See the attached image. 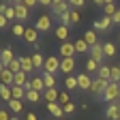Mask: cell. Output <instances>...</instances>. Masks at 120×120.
<instances>
[{
  "label": "cell",
  "mask_w": 120,
  "mask_h": 120,
  "mask_svg": "<svg viewBox=\"0 0 120 120\" xmlns=\"http://www.w3.org/2000/svg\"><path fill=\"white\" fill-rule=\"evenodd\" d=\"M105 15H107V17H114L116 15V11H118V7H116V2H112V0H107V2H105Z\"/></svg>",
  "instance_id": "obj_32"
},
{
  "label": "cell",
  "mask_w": 120,
  "mask_h": 120,
  "mask_svg": "<svg viewBox=\"0 0 120 120\" xmlns=\"http://www.w3.org/2000/svg\"><path fill=\"white\" fill-rule=\"evenodd\" d=\"M99 69H101V64L97 62V60H92V58H88V60H86V73H90V75L94 73V75H97Z\"/></svg>",
  "instance_id": "obj_22"
},
{
  "label": "cell",
  "mask_w": 120,
  "mask_h": 120,
  "mask_svg": "<svg viewBox=\"0 0 120 120\" xmlns=\"http://www.w3.org/2000/svg\"><path fill=\"white\" fill-rule=\"evenodd\" d=\"M103 52H105V56H107V58L116 56V45H114V43H105V45H103Z\"/></svg>",
  "instance_id": "obj_34"
},
{
  "label": "cell",
  "mask_w": 120,
  "mask_h": 120,
  "mask_svg": "<svg viewBox=\"0 0 120 120\" xmlns=\"http://www.w3.org/2000/svg\"><path fill=\"white\" fill-rule=\"evenodd\" d=\"M28 90H37V92H45V90H47L41 75H37V77H30V82H28V86H26V92H28Z\"/></svg>",
  "instance_id": "obj_4"
},
{
  "label": "cell",
  "mask_w": 120,
  "mask_h": 120,
  "mask_svg": "<svg viewBox=\"0 0 120 120\" xmlns=\"http://www.w3.org/2000/svg\"><path fill=\"white\" fill-rule=\"evenodd\" d=\"M58 103L62 105V107H64L67 103H71V97H69V92H60V97H58Z\"/></svg>",
  "instance_id": "obj_37"
},
{
  "label": "cell",
  "mask_w": 120,
  "mask_h": 120,
  "mask_svg": "<svg viewBox=\"0 0 120 120\" xmlns=\"http://www.w3.org/2000/svg\"><path fill=\"white\" fill-rule=\"evenodd\" d=\"M19 62H22V71L24 73H34V64H32V58H28V56H19Z\"/></svg>",
  "instance_id": "obj_16"
},
{
  "label": "cell",
  "mask_w": 120,
  "mask_h": 120,
  "mask_svg": "<svg viewBox=\"0 0 120 120\" xmlns=\"http://www.w3.org/2000/svg\"><path fill=\"white\" fill-rule=\"evenodd\" d=\"M62 109H64V114H73V112H75V103H73V101H71V103H67Z\"/></svg>",
  "instance_id": "obj_40"
},
{
  "label": "cell",
  "mask_w": 120,
  "mask_h": 120,
  "mask_svg": "<svg viewBox=\"0 0 120 120\" xmlns=\"http://www.w3.org/2000/svg\"><path fill=\"white\" fill-rule=\"evenodd\" d=\"M105 118H107V120H120V107H118V103L107 105V109H105Z\"/></svg>",
  "instance_id": "obj_13"
},
{
  "label": "cell",
  "mask_w": 120,
  "mask_h": 120,
  "mask_svg": "<svg viewBox=\"0 0 120 120\" xmlns=\"http://www.w3.org/2000/svg\"><path fill=\"white\" fill-rule=\"evenodd\" d=\"M39 99H41V94L37 90H28L26 92V101H30V103H39Z\"/></svg>",
  "instance_id": "obj_35"
},
{
  "label": "cell",
  "mask_w": 120,
  "mask_h": 120,
  "mask_svg": "<svg viewBox=\"0 0 120 120\" xmlns=\"http://www.w3.org/2000/svg\"><path fill=\"white\" fill-rule=\"evenodd\" d=\"M92 77H90L88 73H79L77 75V84H79V90H86V92H90V88H92Z\"/></svg>",
  "instance_id": "obj_8"
},
{
  "label": "cell",
  "mask_w": 120,
  "mask_h": 120,
  "mask_svg": "<svg viewBox=\"0 0 120 120\" xmlns=\"http://www.w3.org/2000/svg\"><path fill=\"white\" fill-rule=\"evenodd\" d=\"M79 11H75V9H71V26H77L79 24Z\"/></svg>",
  "instance_id": "obj_36"
},
{
  "label": "cell",
  "mask_w": 120,
  "mask_h": 120,
  "mask_svg": "<svg viewBox=\"0 0 120 120\" xmlns=\"http://www.w3.org/2000/svg\"><path fill=\"white\" fill-rule=\"evenodd\" d=\"M71 7H73L75 11H77V9H82V7H84V0H73V2H71Z\"/></svg>",
  "instance_id": "obj_41"
},
{
  "label": "cell",
  "mask_w": 120,
  "mask_h": 120,
  "mask_svg": "<svg viewBox=\"0 0 120 120\" xmlns=\"http://www.w3.org/2000/svg\"><path fill=\"white\" fill-rule=\"evenodd\" d=\"M0 79H2L4 86H13V82H15V73H11L7 67H0Z\"/></svg>",
  "instance_id": "obj_12"
},
{
  "label": "cell",
  "mask_w": 120,
  "mask_h": 120,
  "mask_svg": "<svg viewBox=\"0 0 120 120\" xmlns=\"http://www.w3.org/2000/svg\"><path fill=\"white\" fill-rule=\"evenodd\" d=\"M11 92H13V99H15V101H22V99H26V88L13 86V88H11Z\"/></svg>",
  "instance_id": "obj_30"
},
{
  "label": "cell",
  "mask_w": 120,
  "mask_h": 120,
  "mask_svg": "<svg viewBox=\"0 0 120 120\" xmlns=\"http://www.w3.org/2000/svg\"><path fill=\"white\" fill-rule=\"evenodd\" d=\"M112 26H114V19H112V17H107V15H103L101 19H97V22H94V30H101V32L109 30Z\"/></svg>",
  "instance_id": "obj_11"
},
{
  "label": "cell",
  "mask_w": 120,
  "mask_h": 120,
  "mask_svg": "<svg viewBox=\"0 0 120 120\" xmlns=\"http://www.w3.org/2000/svg\"><path fill=\"white\" fill-rule=\"evenodd\" d=\"M34 28L39 30V32H49L52 30V17L49 15H41V17L37 19V24H34Z\"/></svg>",
  "instance_id": "obj_6"
},
{
  "label": "cell",
  "mask_w": 120,
  "mask_h": 120,
  "mask_svg": "<svg viewBox=\"0 0 120 120\" xmlns=\"http://www.w3.org/2000/svg\"><path fill=\"white\" fill-rule=\"evenodd\" d=\"M13 7H15V13H17V22H26L28 19V9L22 4V0H19V2H15Z\"/></svg>",
  "instance_id": "obj_17"
},
{
  "label": "cell",
  "mask_w": 120,
  "mask_h": 120,
  "mask_svg": "<svg viewBox=\"0 0 120 120\" xmlns=\"http://www.w3.org/2000/svg\"><path fill=\"white\" fill-rule=\"evenodd\" d=\"M13 34H15V37H19V39H24V34H26V26L19 24V22H17V24H13Z\"/></svg>",
  "instance_id": "obj_33"
},
{
  "label": "cell",
  "mask_w": 120,
  "mask_h": 120,
  "mask_svg": "<svg viewBox=\"0 0 120 120\" xmlns=\"http://www.w3.org/2000/svg\"><path fill=\"white\" fill-rule=\"evenodd\" d=\"M75 43H71V41H67V43H62L60 45V58H75Z\"/></svg>",
  "instance_id": "obj_7"
},
{
  "label": "cell",
  "mask_w": 120,
  "mask_h": 120,
  "mask_svg": "<svg viewBox=\"0 0 120 120\" xmlns=\"http://www.w3.org/2000/svg\"><path fill=\"white\" fill-rule=\"evenodd\" d=\"M0 120H11V116H9V109H2V112H0Z\"/></svg>",
  "instance_id": "obj_42"
},
{
  "label": "cell",
  "mask_w": 120,
  "mask_h": 120,
  "mask_svg": "<svg viewBox=\"0 0 120 120\" xmlns=\"http://www.w3.org/2000/svg\"><path fill=\"white\" fill-rule=\"evenodd\" d=\"M41 77H43V82H45V88H47V90L56 88V75H49V73H41Z\"/></svg>",
  "instance_id": "obj_27"
},
{
  "label": "cell",
  "mask_w": 120,
  "mask_h": 120,
  "mask_svg": "<svg viewBox=\"0 0 120 120\" xmlns=\"http://www.w3.org/2000/svg\"><path fill=\"white\" fill-rule=\"evenodd\" d=\"M60 71L67 73V75H71L75 71V58H62V67H60Z\"/></svg>",
  "instance_id": "obj_18"
},
{
  "label": "cell",
  "mask_w": 120,
  "mask_h": 120,
  "mask_svg": "<svg viewBox=\"0 0 120 120\" xmlns=\"http://www.w3.org/2000/svg\"><path fill=\"white\" fill-rule=\"evenodd\" d=\"M112 82L120 84V67H112Z\"/></svg>",
  "instance_id": "obj_38"
},
{
  "label": "cell",
  "mask_w": 120,
  "mask_h": 120,
  "mask_svg": "<svg viewBox=\"0 0 120 120\" xmlns=\"http://www.w3.org/2000/svg\"><path fill=\"white\" fill-rule=\"evenodd\" d=\"M47 112L54 118H60V120H62V114H64V109H62V105H60V103H47Z\"/></svg>",
  "instance_id": "obj_15"
},
{
  "label": "cell",
  "mask_w": 120,
  "mask_h": 120,
  "mask_svg": "<svg viewBox=\"0 0 120 120\" xmlns=\"http://www.w3.org/2000/svg\"><path fill=\"white\" fill-rule=\"evenodd\" d=\"M82 39H84V41H86V43L90 45V47H94V45H99V43H97V41H99V39H97V30H86Z\"/></svg>",
  "instance_id": "obj_20"
},
{
  "label": "cell",
  "mask_w": 120,
  "mask_h": 120,
  "mask_svg": "<svg viewBox=\"0 0 120 120\" xmlns=\"http://www.w3.org/2000/svg\"><path fill=\"white\" fill-rule=\"evenodd\" d=\"M90 58L97 60V62L101 64L103 58H105V52H103V45H94V47H90Z\"/></svg>",
  "instance_id": "obj_14"
},
{
  "label": "cell",
  "mask_w": 120,
  "mask_h": 120,
  "mask_svg": "<svg viewBox=\"0 0 120 120\" xmlns=\"http://www.w3.org/2000/svg\"><path fill=\"white\" fill-rule=\"evenodd\" d=\"M11 88L13 86H0V97H2V101L4 103H9V101H13V92H11Z\"/></svg>",
  "instance_id": "obj_25"
},
{
  "label": "cell",
  "mask_w": 120,
  "mask_h": 120,
  "mask_svg": "<svg viewBox=\"0 0 120 120\" xmlns=\"http://www.w3.org/2000/svg\"><path fill=\"white\" fill-rule=\"evenodd\" d=\"M0 58H2V67H9L13 60H15V54H13V49H11V47H4V49H2V54H0Z\"/></svg>",
  "instance_id": "obj_19"
},
{
  "label": "cell",
  "mask_w": 120,
  "mask_h": 120,
  "mask_svg": "<svg viewBox=\"0 0 120 120\" xmlns=\"http://www.w3.org/2000/svg\"><path fill=\"white\" fill-rule=\"evenodd\" d=\"M56 37L62 41V43H67L69 41V26H58L56 28Z\"/></svg>",
  "instance_id": "obj_28"
},
{
  "label": "cell",
  "mask_w": 120,
  "mask_h": 120,
  "mask_svg": "<svg viewBox=\"0 0 120 120\" xmlns=\"http://www.w3.org/2000/svg\"><path fill=\"white\" fill-rule=\"evenodd\" d=\"M22 4L30 11V9H32V7H39V2H37V0H22Z\"/></svg>",
  "instance_id": "obj_39"
},
{
  "label": "cell",
  "mask_w": 120,
  "mask_h": 120,
  "mask_svg": "<svg viewBox=\"0 0 120 120\" xmlns=\"http://www.w3.org/2000/svg\"><path fill=\"white\" fill-rule=\"evenodd\" d=\"M107 86H109L107 79H99V77H94L92 88H90V94H94V97H103V94H105V90H107Z\"/></svg>",
  "instance_id": "obj_3"
},
{
  "label": "cell",
  "mask_w": 120,
  "mask_h": 120,
  "mask_svg": "<svg viewBox=\"0 0 120 120\" xmlns=\"http://www.w3.org/2000/svg\"><path fill=\"white\" fill-rule=\"evenodd\" d=\"M88 49H90V45H88L84 39L75 41V52H77V54H88Z\"/></svg>",
  "instance_id": "obj_31"
},
{
  "label": "cell",
  "mask_w": 120,
  "mask_h": 120,
  "mask_svg": "<svg viewBox=\"0 0 120 120\" xmlns=\"http://www.w3.org/2000/svg\"><path fill=\"white\" fill-rule=\"evenodd\" d=\"M62 120H64V118H62Z\"/></svg>",
  "instance_id": "obj_49"
},
{
  "label": "cell",
  "mask_w": 120,
  "mask_h": 120,
  "mask_svg": "<svg viewBox=\"0 0 120 120\" xmlns=\"http://www.w3.org/2000/svg\"><path fill=\"white\" fill-rule=\"evenodd\" d=\"M103 101L107 103V105L120 101V84H118V82H109L107 90H105V94H103Z\"/></svg>",
  "instance_id": "obj_1"
},
{
  "label": "cell",
  "mask_w": 120,
  "mask_h": 120,
  "mask_svg": "<svg viewBox=\"0 0 120 120\" xmlns=\"http://www.w3.org/2000/svg\"><path fill=\"white\" fill-rule=\"evenodd\" d=\"M97 77H99V79H107V82H112V67L101 64V69H99V73H97Z\"/></svg>",
  "instance_id": "obj_23"
},
{
  "label": "cell",
  "mask_w": 120,
  "mask_h": 120,
  "mask_svg": "<svg viewBox=\"0 0 120 120\" xmlns=\"http://www.w3.org/2000/svg\"><path fill=\"white\" fill-rule=\"evenodd\" d=\"M39 4H41V7H52L54 2H52V0H39Z\"/></svg>",
  "instance_id": "obj_44"
},
{
  "label": "cell",
  "mask_w": 120,
  "mask_h": 120,
  "mask_svg": "<svg viewBox=\"0 0 120 120\" xmlns=\"http://www.w3.org/2000/svg\"><path fill=\"white\" fill-rule=\"evenodd\" d=\"M118 107H120V101H118Z\"/></svg>",
  "instance_id": "obj_48"
},
{
  "label": "cell",
  "mask_w": 120,
  "mask_h": 120,
  "mask_svg": "<svg viewBox=\"0 0 120 120\" xmlns=\"http://www.w3.org/2000/svg\"><path fill=\"white\" fill-rule=\"evenodd\" d=\"M71 2H64V0H54V4H52V9H54V17H60V15H64V13H69L71 9Z\"/></svg>",
  "instance_id": "obj_5"
},
{
  "label": "cell",
  "mask_w": 120,
  "mask_h": 120,
  "mask_svg": "<svg viewBox=\"0 0 120 120\" xmlns=\"http://www.w3.org/2000/svg\"><path fill=\"white\" fill-rule=\"evenodd\" d=\"M26 120H37V116H34V114H32V112H30V114H28V116H26Z\"/></svg>",
  "instance_id": "obj_46"
},
{
  "label": "cell",
  "mask_w": 120,
  "mask_h": 120,
  "mask_svg": "<svg viewBox=\"0 0 120 120\" xmlns=\"http://www.w3.org/2000/svg\"><path fill=\"white\" fill-rule=\"evenodd\" d=\"M7 109H9V112H13V114H22V109H24V103L13 99V101H9V103H7Z\"/></svg>",
  "instance_id": "obj_21"
},
{
  "label": "cell",
  "mask_w": 120,
  "mask_h": 120,
  "mask_svg": "<svg viewBox=\"0 0 120 120\" xmlns=\"http://www.w3.org/2000/svg\"><path fill=\"white\" fill-rule=\"evenodd\" d=\"M24 41L30 43V45H37V43H39V30H37L34 26H28V28H26V34H24Z\"/></svg>",
  "instance_id": "obj_9"
},
{
  "label": "cell",
  "mask_w": 120,
  "mask_h": 120,
  "mask_svg": "<svg viewBox=\"0 0 120 120\" xmlns=\"http://www.w3.org/2000/svg\"><path fill=\"white\" fill-rule=\"evenodd\" d=\"M9 26V19L4 17V15H0V28H7Z\"/></svg>",
  "instance_id": "obj_43"
},
{
  "label": "cell",
  "mask_w": 120,
  "mask_h": 120,
  "mask_svg": "<svg viewBox=\"0 0 120 120\" xmlns=\"http://www.w3.org/2000/svg\"><path fill=\"white\" fill-rule=\"evenodd\" d=\"M30 58H32V64H34V69H37V71H39V69L43 71V67H45V58H43L39 52H34V54L30 56Z\"/></svg>",
  "instance_id": "obj_26"
},
{
  "label": "cell",
  "mask_w": 120,
  "mask_h": 120,
  "mask_svg": "<svg viewBox=\"0 0 120 120\" xmlns=\"http://www.w3.org/2000/svg\"><path fill=\"white\" fill-rule=\"evenodd\" d=\"M64 86H67V90H79V84H77V75H69V77L64 79Z\"/></svg>",
  "instance_id": "obj_24"
},
{
  "label": "cell",
  "mask_w": 120,
  "mask_h": 120,
  "mask_svg": "<svg viewBox=\"0 0 120 120\" xmlns=\"http://www.w3.org/2000/svg\"><path fill=\"white\" fill-rule=\"evenodd\" d=\"M58 97H60V92H58L56 88L45 90V101H47V103H58Z\"/></svg>",
  "instance_id": "obj_29"
},
{
  "label": "cell",
  "mask_w": 120,
  "mask_h": 120,
  "mask_svg": "<svg viewBox=\"0 0 120 120\" xmlns=\"http://www.w3.org/2000/svg\"><path fill=\"white\" fill-rule=\"evenodd\" d=\"M0 15H4V17H7L9 22L17 19V13H15V7H11L9 2H2V4H0Z\"/></svg>",
  "instance_id": "obj_10"
},
{
  "label": "cell",
  "mask_w": 120,
  "mask_h": 120,
  "mask_svg": "<svg viewBox=\"0 0 120 120\" xmlns=\"http://www.w3.org/2000/svg\"><path fill=\"white\" fill-rule=\"evenodd\" d=\"M112 19H114V24H120V9L116 11V15H114V17H112Z\"/></svg>",
  "instance_id": "obj_45"
},
{
  "label": "cell",
  "mask_w": 120,
  "mask_h": 120,
  "mask_svg": "<svg viewBox=\"0 0 120 120\" xmlns=\"http://www.w3.org/2000/svg\"><path fill=\"white\" fill-rule=\"evenodd\" d=\"M11 120H19V118H17V116H13V118H11Z\"/></svg>",
  "instance_id": "obj_47"
},
{
  "label": "cell",
  "mask_w": 120,
  "mask_h": 120,
  "mask_svg": "<svg viewBox=\"0 0 120 120\" xmlns=\"http://www.w3.org/2000/svg\"><path fill=\"white\" fill-rule=\"evenodd\" d=\"M60 67H62V58H56V56H49V58H45V67H43V73H58Z\"/></svg>",
  "instance_id": "obj_2"
}]
</instances>
